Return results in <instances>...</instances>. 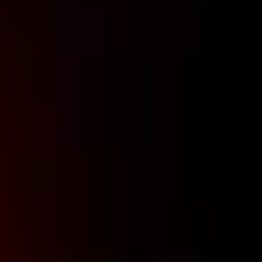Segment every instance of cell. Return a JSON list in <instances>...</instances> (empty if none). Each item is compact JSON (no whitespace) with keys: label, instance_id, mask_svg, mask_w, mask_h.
<instances>
[{"label":"cell","instance_id":"obj_1","mask_svg":"<svg viewBox=\"0 0 262 262\" xmlns=\"http://www.w3.org/2000/svg\"><path fill=\"white\" fill-rule=\"evenodd\" d=\"M31 0H0V262H61V171Z\"/></svg>","mask_w":262,"mask_h":262}]
</instances>
